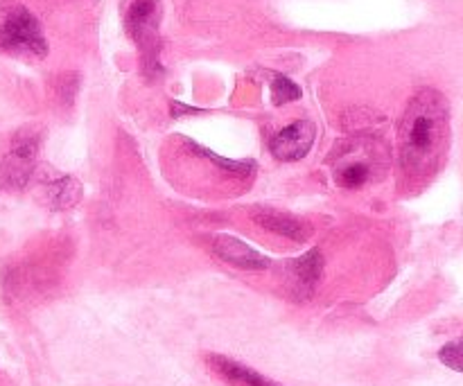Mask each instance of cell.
I'll list each match as a JSON object with an SVG mask.
<instances>
[{"mask_svg": "<svg viewBox=\"0 0 463 386\" xmlns=\"http://www.w3.org/2000/svg\"><path fill=\"white\" fill-rule=\"evenodd\" d=\"M450 143V104L439 90L411 98L398 131L401 170L407 184H425L441 167Z\"/></svg>", "mask_w": 463, "mask_h": 386, "instance_id": "1", "label": "cell"}, {"mask_svg": "<svg viewBox=\"0 0 463 386\" xmlns=\"http://www.w3.org/2000/svg\"><path fill=\"white\" fill-rule=\"evenodd\" d=\"M321 276H324V256L317 249L289 265V285L301 298H307L315 292Z\"/></svg>", "mask_w": 463, "mask_h": 386, "instance_id": "7", "label": "cell"}, {"mask_svg": "<svg viewBox=\"0 0 463 386\" xmlns=\"http://www.w3.org/2000/svg\"><path fill=\"white\" fill-rule=\"evenodd\" d=\"M0 50L27 57L48 54V43L39 21L23 5H7L0 14Z\"/></svg>", "mask_w": 463, "mask_h": 386, "instance_id": "2", "label": "cell"}, {"mask_svg": "<svg viewBox=\"0 0 463 386\" xmlns=\"http://www.w3.org/2000/svg\"><path fill=\"white\" fill-rule=\"evenodd\" d=\"M271 98H274V104L297 102V99L301 98V89H298L289 77L276 75L274 80H271Z\"/></svg>", "mask_w": 463, "mask_h": 386, "instance_id": "12", "label": "cell"}, {"mask_svg": "<svg viewBox=\"0 0 463 386\" xmlns=\"http://www.w3.org/2000/svg\"><path fill=\"white\" fill-rule=\"evenodd\" d=\"M317 127L310 120H298L292 122L289 127L280 129L279 134L271 138L269 149L274 154V158L279 161H301L303 156H307V152L312 149L315 143Z\"/></svg>", "mask_w": 463, "mask_h": 386, "instance_id": "5", "label": "cell"}, {"mask_svg": "<svg viewBox=\"0 0 463 386\" xmlns=\"http://www.w3.org/2000/svg\"><path fill=\"white\" fill-rule=\"evenodd\" d=\"M213 251L224 262L238 267V269L260 271L269 267V260L265 256H260L256 249H251L242 240L233 238V235H215V240H213Z\"/></svg>", "mask_w": 463, "mask_h": 386, "instance_id": "6", "label": "cell"}, {"mask_svg": "<svg viewBox=\"0 0 463 386\" xmlns=\"http://www.w3.org/2000/svg\"><path fill=\"white\" fill-rule=\"evenodd\" d=\"M45 197H48L50 206L57 208V211L71 208L80 202L81 185L72 176H57V179L45 184Z\"/></svg>", "mask_w": 463, "mask_h": 386, "instance_id": "10", "label": "cell"}, {"mask_svg": "<svg viewBox=\"0 0 463 386\" xmlns=\"http://www.w3.org/2000/svg\"><path fill=\"white\" fill-rule=\"evenodd\" d=\"M208 364L215 369V373H220L222 378L229 380V382L235 386H280V384L271 382V380H267L265 375H260V373H256L253 369H249V366L229 360V357L213 355V357H208Z\"/></svg>", "mask_w": 463, "mask_h": 386, "instance_id": "9", "label": "cell"}, {"mask_svg": "<svg viewBox=\"0 0 463 386\" xmlns=\"http://www.w3.org/2000/svg\"><path fill=\"white\" fill-rule=\"evenodd\" d=\"M439 360H441L446 366H450L452 371L461 373V371H463V364H461V362H463L461 344L459 342L446 344V346L441 348V353H439Z\"/></svg>", "mask_w": 463, "mask_h": 386, "instance_id": "13", "label": "cell"}, {"mask_svg": "<svg viewBox=\"0 0 463 386\" xmlns=\"http://www.w3.org/2000/svg\"><path fill=\"white\" fill-rule=\"evenodd\" d=\"M253 220L267 229L269 233L280 235V238H288L292 242H306V238L310 235V229H307L306 221L297 220L292 215H285V212L271 211V208H265V211L253 212Z\"/></svg>", "mask_w": 463, "mask_h": 386, "instance_id": "8", "label": "cell"}, {"mask_svg": "<svg viewBox=\"0 0 463 386\" xmlns=\"http://www.w3.org/2000/svg\"><path fill=\"white\" fill-rule=\"evenodd\" d=\"M39 156V136L34 131H21L12 140V147L0 163V185L7 190L25 188L34 172Z\"/></svg>", "mask_w": 463, "mask_h": 386, "instance_id": "3", "label": "cell"}, {"mask_svg": "<svg viewBox=\"0 0 463 386\" xmlns=\"http://www.w3.org/2000/svg\"><path fill=\"white\" fill-rule=\"evenodd\" d=\"M371 167L366 165V161H351L344 163L337 172H335V179L344 188H362V185L369 181Z\"/></svg>", "mask_w": 463, "mask_h": 386, "instance_id": "11", "label": "cell"}, {"mask_svg": "<svg viewBox=\"0 0 463 386\" xmlns=\"http://www.w3.org/2000/svg\"><path fill=\"white\" fill-rule=\"evenodd\" d=\"M158 23H161V0H131L125 14V27L149 63L156 61Z\"/></svg>", "mask_w": 463, "mask_h": 386, "instance_id": "4", "label": "cell"}]
</instances>
